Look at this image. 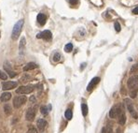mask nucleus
Instances as JSON below:
<instances>
[{"label":"nucleus","instance_id":"28","mask_svg":"<svg viewBox=\"0 0 138 133\" xmlns=\"http://www.w3.org/2000/svg\"><path fill=\"white\" fill-rule=\"evenodd\" d=\"M138 69V65H134L133 67L131 68V72H135Z\"/></svg>","mask_w":138,"mask_h":133},{"label":"nucleus","instance_id":"8","mask_svg":"<svg viewBox=\"0 0 138 133\" xmlns=\"http://www.w3.org/2000/svg\"><path fill=\"white\" fill-rule=\"evenodd\" d=\"M36 117V110L34 109V108H30V109L27 110V112H26V114H25V118L27 121H33L34 119Z\"/></svg>","mask_w":138,"mask_h":133},{"label":"nucleus","instance_id":"19","mask_svg":"<svg viewBox=\"0 0 138 133\" xmlns=\"http://www.w3.org/2000/svg\"><path fill=\"white\" fill-rule=\"evenodd\" d=\"M4 111H5V114L9 115V114H11V107L9 104H6L4 106Z\"/></svg>","mask_w":138,"mask_h":133},{"label":"nucleus","instance_id":"5","mask_svg":"<svg viewBox=\"0 0 138 133\" xmlns=\"http://www.w3.org/2000/svg\"><path fill=\"white\" fill-rule=\"evenodd\" d=\"M34 91V86L27 85V86H21L16 90L18 94H30Z\"/></svg>","mask_w":138,"mask_h":133},{"label":"nucleus","instance_id":"10","mask_svg":"<svg viewBox=\"0 0 138 133\" xmlns=\"http://www.w3.org/2000/svg\"><path fill=\"white\" fill-rule=\"evenodd\" d=\"M4 69L6 70V72L9 73V76L10 77V78H14V77L16 76V73L11 69V67H10V66H9V63H7V62H5V64H4Z\"/></svg>","mask_w":138,"mask_h":133},{"label":"nucleus","instance_id":"25","mask_svg":"<svg viewBox=\"0 0 138 133\" xmlns=\"http://www.w3.org/2000/svg\"><path fill=\"white\" fill-rule=\"evenodd\" d=\"M25 46V38H22L21 39V42H20V50H22V48L23 49V47Z\"/></svg>","mask_w":138,"mask_h":133},{"label":"nucleus","instance_id":"1","mask_svg":"<svg viewBox=\"0 0 138 133\" xmlns=\"http://www.w3.org/2000/svg\"><path fill=\"white\" fill-rule=\"evenodd\" d=\"M23 24H24V21L23 20H20V21H18L15 24L13 29H12V34H11V38L13 40H16L19 38V36L21 35V32L23 30Z\"/></svg>","mask_w":138,"mask_h":133},{"label":"nucleus","instance_id":"27","mask_svg":"<svg viewBox=\"0 0 138 133\" xmlns=\"http://www.w3.org/2000/svg\"><path fill=\"white\" fill-rule=\"evenodd\" d=\"M78 2H79L78 0H69V3H70L71 5H73V6L78 4Z\"/></svg>","mask_w":138,"mask_h":133},{"label":"nucleus","instance_id":"12","mask_svg":"<svg viewBox=\"0 0 138 133\" xmlns=\"http://www.w3.org/2000/svg\"><path fill=\"white\" fill-rule=\"evenodd\" d=\"M37 22H38V24H41V25H44V24H46V20H47L46 15L43 14V13H39V14L37 15Z\"/></svg>","mask_w":138,"mask_h":133},{"label":"nucleus","instance_id":"23","mask_svg":"<svg viewBox=\"0 0 138 133\" xmlns=\"http://www.w3.org/2000/svg\"><path fill=\"white\" fill-rule=\"evenodd\" d=\"M101 133H112V129L108 127H105V128H102Z\"/></svg>","mask_w":138,"mask_h":133},{"label":"nucleus","instance_id":"7","mask_svg":"<svg viewBox=\"0 0 138 133\" xmlns=\"http://www.w3.org/2000/svg\"><path fill=\"white\" fill-rule=\"evenodd\" d=\"M18 85L17 82H4L2 83V89L3 90H10L13 89Z\"/></svg>","mask_w":138,"mask_h":133},{"label":"nucleus","instance_id":"14","mask_svg":"<svg viewBox=\"0 0 138 133\" xmlns=\"http://www.w3.org/2000/svg\"><path fill=\"white\" fill-rule=\"evenodd\" d=\"M10 98H11V94L10 93H8V92H5L3 93L1 97H0V100L1 101H3V102H6V101H8V100H10Z\"/></svg>","mask_w":138,"mask_h":133},{"label":"nucleus","instance_id":"17","mask_svg":"<svg viewBox=\"0 0 138 133\" xmlns=\"http://www.w3.org/2000/svg\"><path fill=\"white\" fill-rule=\"evenodd\" d=\"M65 116L67 120H71L72 117H73V113H72V111H71L70 109L66 110V111H65Z\"/></svg>","mask_w":138,"mask_h":133},{"label":"nucleus","instance_id":"15","mask_svg":"<svg viewBox=\"0 0 138 133\" xmlns=\"http://www.w3.org/2000/svg\"><path fill=\"white\" fill-rule=\"evenodd\" d=\"M128 110H129L130 114H132V116H133L134 119H137V114H136V112L134 111L132 103H131V104H128Z\"/></svg>","mask_w":138,"mask_h":133},{"label":"nucleus","instance_id":"9","mask_svg":"<svg viewBox=\"0 0 138 133\" xmlns=\"http://www.w3.org/2000/svg\"><path fill=\"white\" fill-rule=\"evenodd\" d=\"M99 82H100V78H99V77H95V78H93L92 81L90 82V83L88 84L87 90L89 91V92H91V91L93 89V87H95V85H96Z\"/></svg>","mask_w":138,"mask_h":133},{"label":"nucleus","instance_id":"30","mask_svg":"<svg viewBox=\"0 0 138 133\" xmlns=\"http://www.w3.org/2000/svg\"><path fill=\"white\" fill-rule=\"evenodd\" d=\"M133 13H134V14H138V7L134 8V10H133Z\"/></svg>","mask_w":138,"mask_h":133},{"label":"nucleus","instance_id":"4","mask_svg":"<svg viewBox=\"0 0 138 133\" xmlns=\"http://www.w3.org/2000/svg\"><path fill=\"white\" fill-rule=\"evenodd\" d=\"M26 100H27V99L25 96H17L13 100V106L16 109H19L21 106H23L26 102Z\"/></svg>","mask_w":138,"mask_h":133},{"label":"nucleus","instance_id":"11","mask_svg":"<svg viewBox=\"0 0 138 133\" xmlns=\"http://www.w3.org/2000/svg\"><path fill=\"white\" fill-rule=\"evenodd\" d=\"M47 125H48V123H47L46 120H44V119H38V120H37V128H38L40 131L45 129V128L47 127Z\"/></svg>","mask_w":138,"mask_h":133},{"label":"nucleus","instance_id":"3","mask_svg":"<svg viewBox=\"0 0 138 133\" xmlns=\"http://www.w3.org/2000/svg\"><path fill=\"white\" fill-rule=\"evenodd\" d=\"M123 113V111L121 109L120 105H116L114 107H112L109 112V117L112 119L117 118V117H120V115Z\"/></svg>","mask_w":138,"mask_h":133},{"label":"nucleus","instance_id":"31","mask_svg":"<svg viewBox=\"0 0 138 133\" xmlns=\"http://www.w3.org/2000/svg\"><path fill=\"white\" fill-rule=\"evenodd\" d=\"M35 97H32V98H31V101H35Z\"/></svg>","mask_w":138,"mask_h":133},{"label":"nucleus","instance_id":"26","mask_svg":"<svg viewBox=\"0 0 138 133\" xmlns=\"http://www.w3.org/2000/svg\"><path fill=\"white\" fill-rule=\"evenodd\" d=\"M0 79H1V80H7V79H8V75H7L5 72L0 70Z\"/></svg>","mask_w":138,"mask_h":133},{"label":"nucleus","instance_id":"18","mask_svg":"<svg viewBox=\"0 0 138 133\" xmlns=\"http://www.w3.org/2000/svg\"><path fill=\"white\" fill-rule=\"evenodd\" d=\"M81 111H82L83 116H86L88 114V106L85 103L81 104Z\"/></svg>","mask_w":138,"mask_h":133},{"label":"nucleus","instance_id":"21","mask_svg":"<svg viewBox=\"0 0 138 133\" xmlns=\"http://www.w3.org/2000/svg\"><path fill=\"white\" fill-rule=\"evenodd\" d=\"M61 54L59 52H55L54 55H53V61L54 62H59L61 60Z\"/></svg>","mask_w":138,"mask_h":133},{"label":"nucleus","instance_id":"22","mask_svg":"<svg viewBox=\"0 0 138 133\" xmlns=\"http://www.w3.org/2000/svg\"><path fill=\"white\" fill-rule=\"evenodd\" d=\"M40 112H41V114L43 115H47V114H49V110L47 108L46 106H42L41 108H40Z\"/></svg>","mask_w":138,"mask_h":133},{"label":"nucleus","instance_id":"2","mask_svg":"<svg viewBox=\"0 0 138 133\" xmlns=\"http://www.w3.org/2000/svg\"><path fill=\"white\" fill-rule=\"evenodd\" d=\"M127 86L131 92H137L138 90V75L130 77L127 82Z\"/></svg>","mask_w":138,"mask_h":133},{"label":"nucleus","instance_id":"24","mask_svg":"<svg viewBox=\"0 0 138 133\" xmlns=\"http://www.w3.org/2000/svg\"><path fill=\"white\" fill-rule=\"evenodd\" d=\"M114 27H115V30L117 31V32H120V24L119 22H115V24H114Z\"/></svg>","mask_w":138,"mask_h":133},{"label":"nucleus","instance_id":"6","mask_svg":"<svg viewBox=\"0 0 138 133\" xmlns=\"http://www.w3.org/2000/svg\"><path fill=\"white\" fill-rule=\"evenodd\" d=\"M37 38H43L45 40H50L52 38V34L50 30H45V31H42L41 33H38L37 35Z\"/></svg>","mask_w":138,"mask_h":133},{"label":"nucleus","instance_id":"13","mask_svg":"<svg viewBox=\"0 0 138 133\" xmlns=\"http://www.w3.org/2000/svg\"><path fill=\"white\" fill-rule=\"evenodd\" d=\"M37 64H35V63H28L26 66H24L23 67V70L24 71H28V70H32V69H35V68H37Z\"/></svg>","mask_w":138,"mask_h":133},{"label":"nucleus","instance_id":"20","mask_svg":"<svg viewBox=\"0 0 138 133\" xmlns=\"http://www.w3.org/2000/svg\"><path fill=\"white\" fill-rule=\"evenodd\" d=\"M72 50H73V45H72V43H67L65 46V51L66 52H70Z\"/></svg>","mask_w":138,"mask_h":133},{"label":"nucleus","instance_id":"16","mask_svg":"<svg viewBox=\"0 0 138 133\" xmlns=\"http://www.w3.org/2000/svg\"><path fill=\"white\" fill-rule=\"evenodd\" d=\"M126 122V115H125L124 113H122V114L120 115V117H119V124L121 125V126H123Z\"/></svg>","mask_w":138,"mask_h":133},{"label":"nucleus","instance_id":"29","mask_svg":"<svg viewBox=\"0 0 138 133\" xmlns=\"http://www.w3.org/2000/svg\"><path fill=\"white\" fill-rule=\"evenodd\" d=\"M27 133H37V131L36 128H30L27 131Z\"/></svg>","mask_w":138,"mask_h":133}]
</instances>
